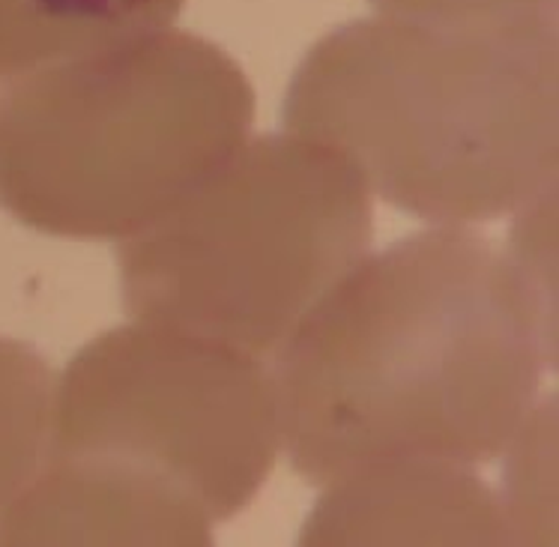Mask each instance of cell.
<instances>
[{"label":"cell","instance_id":"6da1fadb","mask_svg":"<svg viewBox=\"0 0 559 547\" xmlns=\"http://www.w3.org/2000/svg\"><path fill=\"white\" fill-rule=\"evenodd\" d=\"M548 222L502 254L461 228L362 258L273 365L282 445L309 485L389 461L512 449L554 359Z\"/></svg>","mask_w":559,"mask_h":547},{"label":"cell","instance_id":"7a4b0ae2","mask_svg":"<svg viewBox=\"0 0 559 547\" xmlns=\"http://www.w3.org/2000/svg\"><path fill=\"white\" fill-rule=\"evenodd\" d=\"M278 449L273 368L135 320L84 344L55 383L46 449L0 514V545L204 547Z\"/></svg>","mask_w":559,"mask_h":547},{"label":"cell","instance_id":"3957f363","mask_svg":"<svg viewBox=\"0 0 559 547\" xmlns=\"http://www.w3.org/2000/svg\"><path fill=\"white\" fill-rule=\"evenodd\" d=\"M557 19L344 24L287 87L285 126L435 225L493 222L554 189Z\"/></svg>","mask_w":559,"mask_h":547},{"label":"cell","instance_id":"277c9868","mask_svg":"<svg viewBox=\"0 0 559 547\" xmlns=\"http://www.w3.org/2000/svg\"><path fill=\"white\" fill-rule=\"evenodd\" d=\"M254 91L186 31L10 79L0 96V206L72 240H126L240 147Z\"/></svg>","mask_w":559,"mask_h":547},{"label":"cell","instance_id":"5b68a950","mask_svg":"<svg viewBox=\"0 0 559 547\" xmlns=\"http://www.w3.org/2000/svg\"><path fill=\"white\" fill-rule=\"evenodd\" d=\"M374 240L366 180L302 135L242 141L117 249L138 323L275 356Z\"/></svg>","mask_w":559,"mask_h":547},{"label":"cell","instance_id":"8992f818","mask_svg":"<svg viewBox=\"0 0 559 547\" xmlns=\"http://www.w3.org/2000/svg\"><path fill=\"white\" fill-rule=\"evenodd\" d=\"M506 500L457 461H389L332 481L302 545H514Z\"/></svg>","mask_w":559,"mask_h":547},{"label":"cell","instance_id":"52a82bcc","mask_svg":"<svg viewBox=\"0 0 559 547\" xmlns=\"http://www.w3.org/2000/svg\"><path fill=\"white\" fill-rule=\"evenodd\" d=\"M186 0H0V79L168 31Z\"/></svg>","mask_w":559,"mask_h":547},{"label":"cell","instance_id":"ba28073f","mask_svg":"<svg viewBox=\"0 0 559 547\" xmlns=\"http://www.w3.org/2000/svg\"><path fill=\"white\" fill-rule=\"evenodd\" d=\"M55 377L31 344L0 338V514L34 479L46 449Z\"/></svg>","mask_w":559,"mask_h":547},{"label":"cell","instance_id":"9c48e42d","mask_svg":"<svg viewBox=\"0 0 559 547\" xmlns=\"http://www.w3.org/2000/svg\"><path fill=\"white\" fill-rule=\"evenodd\" d=\"M383 19L401 22H524L557 19V0H371Z\"/></svg>","mask_w":559,"mask_h":547}]
</instances>
